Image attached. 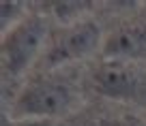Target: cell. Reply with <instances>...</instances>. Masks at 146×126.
<instances>
[{"mask_svg": "<svg viewBox=\"0 0 146 126\" xmlns=\"http://www.w3.org/2000/svg\"><path fill=\"white\" fill-rule=\"evenodd\" d=\"M82 103V90L71 75L45 73L24 86L11 105V120L35 122L56 120L73 113Z\"/></svg>", "mask_w": 146, "mask_h": 126, "instance_id": "obj_1", "label": "cell"}, {"mask_svg": "<svg viewBox=\"0 0 146 126\" xmlns=\"http://www.w3.org/2000/svg\"><path fill=\"white\" fill-rule=\"evenodd\" d=\"M47 19L39 13H28L19 24L2 32L0 60L7 77H19L32 66L50 41Z\"/></svg>", "mask_w": 146, "mask_h": 126, "instance_id": "obj_2", "label": "cell"}, {"mask_svg": "<svg viewBox=\"0 0 146 126\" xmlns=\"http://www.w3.org/2000/svg\"><path fill=\"white\" fill-rule=\"evenodd\" d=\"M103 30L101 26L90 17H84L80 22L64 24L56 28L50 34L45 47V66L50 71L67 68L88 56L103 49Z\"/></svg>", "mask_w": 146, "mask_h": 126, "instance_id": "obj_3", "label": "cell"}, {"mask_svg": "<svg viewBox=\"0 0 146 126\" xmlns=\"http://www.w3.org/2000/svg\"><path fill=\"white\" fill-rule=\"evenodd\" d=\"M92 88L116 103L146 105V64L103 58L92 71Z\"/></svg>", "mask_w": 146, "mask_h": 126, "instance_id": "obj_4", "label": "cell"}, {"mask_svg": "<svg viewBox=\"0 0 146 126\" xmlns=\"http://www.w3.org/2000/svg\"><path fill=\"white\" fill-rule=\"evenodd\" d=\"M105 60L146 64V24H125L112 30L101 49Z\"/></svg>", "mask_w": 146, "mask_h": 126, "instance_id": "obj_5", "label": "cell"}, {"mask_svg": "<svg viewBox=\"0 0 146 126\" xmlns=\"http://www.w3.org/2000/svg\"><path fill=\"white\" fill-rule=\"evenodd\" d=\"M47 5L50 13L60 22V26L80 22L84 19V13L92 9V2H47Z\"/></svg>", "mask_w": 146, "mask_h": 126, "instance_id": "obj_6", "label": "cell"}, {"mask_svg": "<svg viewBox=\"0 0 146 126\" xmlns=\"http://www.w3.org/2000/svg\"><path fill=\"white\" fill-rule=\"evenodd\" d=\"M0 9H2V32H7L9 28H13L15 24H19L24 17L28 15V7L26 2H0Z\"/></svg>", "mask_w": 146, "mask_h": 126, "instance_id": "obj_7", "label": "cell"}, {"mask_svg": "<svg viewBox=\"0 0 146 126\" xmlns=\"http://www.w3.org/2000/svg\"><path fill=\"white\" fill-rule=\"evenodd\" d=\"M95 126H146V122L131 113H120V116L103 117V120L95 122Z\"/></svg>", "mask_w": 146, "mask_h": 126, "instance_id": "obj_8", "label": "cell"}]
</instances>
